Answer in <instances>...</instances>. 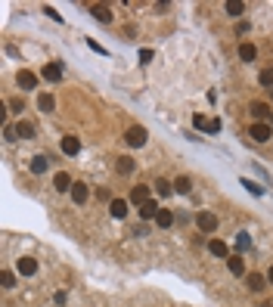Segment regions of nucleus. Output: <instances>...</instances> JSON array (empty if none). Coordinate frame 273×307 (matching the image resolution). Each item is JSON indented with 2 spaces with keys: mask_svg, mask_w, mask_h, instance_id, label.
<instances>
[{
  "mask_svg": "<svg viewBox=\"0 0 273 307\" xmlns=\"http://www.w3.org/2000/svg\"><path fill=\"white\" fill-rule=\"evenodd\" d=\"M146 140H149V131H146V127H140V124L127 127V134H124V143H127L130 149H140V146H146Z\"/></svg>",
  "mask_w": 273,
  "mask_h": 307,
  "instance_id": "nucleus-1",
  "label": "nucleus"
},
{
  "mask_svg": "<svg viewBox=\"0 0 273 307\" xmlns=\"http://www.w3.org/2000/svg\"><path fill=\"white\" fill-rule=\"evenodd\" d=\"M196 227L205 233V236H211L218 227H220V220H218V214L215 211H199V217H196Z\"/></svg>",
  "mask_w": 273,
  "mask_h": 307,
  "instance_id": "nucleus-2",
  "label": "nucleus"
},
{
  "mask_svg": "<svg viewBox=\"0 0 273 307\" xmlns=\"http://www.w3.org/2000/svg\"><path fill=\"white\" fill-rule=\"evenodd\" d=\"M248 137H252L255 143H267V140L273 137V127L267 121H255L252 127H248Z\"/></svg>",
  "mask_w": 273,
  "mask_h": 307,
  "instance_id": "nucleus-3",
  "label": "nucleus"
},
{
  "mask_svg": "<svg viewBox=\"0 0 273 307\" xmlns=\"http://www.w3.org/2000/svg\"><path fill=\"white\" fill-rule=\"evenodd\" d=\"M16 273L19 276H34V273H38V261H34V257H19V261H16Z\"/></svg>",
  "mask_w": 273,
  "mask_h": 307,
  "instance_id": "nucleus-4",
  "label": "nucleus"
},
{
  "mask_svg": "<svg viewBox=\"0 0 273 307\" xmlns=\"http://www.w3.org/2000/svg\"><path fill=\"white\" fill-rule=\"evenodd\" d=\"M127 199H112V202H109V214L115 217V220H124L127 217Z\"/></svg>",
  "mask_w": 273,
  "mask_h": 307,
  "instance_id": "nucleus-5",
  "label": "nucleus"
},
{
  "mask_svg": "<svg viewBox=\"0 0 273 307\" xmlns=\"http://www.w3.org/2000/svg\"><path fill=\"white\" fill-rule=\"evenodd\" d=\"M16 81H19V87H22V90H34V87H38V75L28 72V68H22V72L16 75Z\"/></svg>",
  "mask_w": 273,
  "mask_h": 307,
  "instance_id": "nucleus-6",
  "label": "nucleus"
},
{
  "mask_svg": "<svg viewBox=\"0 0 273 307\" xmlns=\"http://www.w3.org/2000/svg\"><path fill=\"white\" fill-rule=\"evenodd\" d=\"M149 199H152V196H149V186H134V190H130V199H127V202H134V205L143 208Z\"/></svg>",
  "mask_w": 273,
  "mask_h": 307,
  "instance_id": "nucleus-7",
  "label": "nucleus"
},
{
  "mask_svg": "<svg viewBox=\"0 0 273 307\" xmlns=\"http://www.w3.org/2000/svg\"><path fill=\"white\" fill-rule=\"evenodd\" d=\"M245 282H248V289H252V292H264L267 289V273H248Z\"/></svg>",
  "mask_w": 273,
  "mask_h": 307,
  "instance_id": "nucleus-8",
  "label": "nucleus"
},
{
  "mask_svg": "<svg viewBox=\"0 0 273 307\" xmlns=\"http://www.w3.org/2000/svg\"><path fill=\"white\" fill-rule=\"evenodd\" d=\"M41 75H44L47 81H62V62H47Z\"/></svg>",
  "mask_w": 273,
  "mask_h": 307,
  "instance_id": "nucleus-9",
  "label": "nucleus"
},
{
  "mask_svg": "<svg viewBox=\"0 0 273 307\" xmlns=\"http://www.w3.org/2000/svg\"><path fill=\"white\" fill-rule=\"evenodd\" d=\"M53 186H56L59 193H72V186H75V183H72V177H68L65 171H59V174L53 177Z\"/></svg>",
  "mask_w": 273,
  "mask_h": 307,
  "instance_id": "nucleus-10",
  "label": "nucleus"
},
{
  "mask_svg": "<svg viewBox=\"0 0 273 307\" xmlns=\"http://www.w3.org/2000/svg\"><path fill=\"white\" fill-rule=\"evenodd\" d=\"M208 252L215 255V257H230V245L223 242V239H211L208 242Z\"/></svg>",
  "mask_w": 273,
  "mask_h": 307,
  "instance_id": "nucleus-11",
  "label": "nucleus"
},
{
  "mask_svg": "<svg viewBox=\"0 0 273 307\" xmlns=\"http://www.w3.org/2000/svg\"><path fill=\"white\" fill-rule=\"evenodd\" d=\"M159 211H162V208H159V202H156V199H149V202L140 208V217H143V220H156V217H159Z\"/></svg>",
  "mask_w": 273,
  "mask_h": 307,
  "instance_id": "nucleus-12",
  "label": "nucleus"
},
{
  "mask_svg": "<svg viewBox=\"0 0 273 307\" xmlns=\"http://www.w3.org/2000/svg\"><path fill=\"white\" fill-rule=\"evenodd\" d=\"M62 152H65V155H78V152H81V140L72 137V134L62 137Z\"/></svg>",
  "mask_w": 273,
  "mask_h": 307,
  "instance_id": "nucleus-13",
  "label": "nucleus"
},
{
  "mask_svg": "<svg viewBox=\"0 0 273 307\" xmlns=\"http://www.w3.org/2000/svg\"><path fill=\"white\" fill-rule=\"evenodd\" d=\"M87 196H90L87 183H75V186H72V202H75V205H84V202H87Z\"/></svg>",
  "mask_w": 273,
  "mask_h": 307,
  "instance_id": "nucleus-14",
  "label": "nucleus"
},
{
  "mask_svg": "<svg viewBox=\"0 0 273 307\" xmlns=\"http://www.w3.org/2000/svg\"><path fill=\"white\" fill-rule=\"evenodd\" d=\"M227 264H230V273H233V276H245V261H242L239 255H230Z\"/></svg>",
  "mask_w": 273,
  "mask_h": 307,
  "instance_id": "nucleus-15",
  "label": "nucleus"
},
{
  "mask_svg": "<svg viewBox=\"0 0 273 307\" xmlns=\"http://www.w3.org/2000/svg\"><path fill=\"white\" fill-rule=\"evenodd\" d=\"M90 16L100 19V22H112V9L106 6V3H97V6H90Z\"/></svg>",
  "mask_w": 273,
  "mask_h": 307,
  "instance_id": "nucleus-16",
  "label": "nucleus"
},
{
  "mask_svg": "<svg viewBox=\"0 0 273 307\" xmlns=\"http://www.w3.org/2000/svg\"><path fill=\"white\" fill-rule=\"evenodd\" d=\"M50 168V155H34L31 158V174H47Z\"/></svg>",
  "mask_w": 273,
  "mask_h": 307,
  "instance_id": "nucleus-17",
  "label": "nucleus"
},
{
  "mask_svg": "<svg viewBox=\"0 0 273 307\" xmlns=\"http://www.w3.org/2000/svg\"><path fill=\"white\" fill-rule=\"evenodd\" d=\"M252 115L258 118V121H264V118H273V109L267 102H252Z\"/></svg>",
  "mask_w": 273,
  "mask_h": 307,
  "instance_id": "nucleus-18",
  "label": "nucleus"
},
{
  "mask_svg": "<svg viewBox=\"0 0 273 307\" xmlns=\"http://www.w3.org/2000/svg\"><path fill=\"white\" fill-rule=\"evenodd\" d=\"M255 56H258L255 44H239V59L242 62H255Z\"/></svg>",
  "mask_w": 273,
  "mask_h": 307,
  "instance_id": "nucleus-19",
  "label": "nucleus"
},
{
  "mask_svg": "<svg viewBox=\"0 0 273 307\" xmlns=\"http://www.w3.org/2000/svg\"><path fill=\"white\" fill-rule=\"evenodd\" d=\"M19 137H22V140H31V137H34V124L19 121V124H16V140H19Z\"/></svg>",
  "mask_w": 273,
  "mask_h": 307,
  "instance_id": "nucleus-20",
  "label": "nucleus"
},
{
  "mask_svg": "<svg viewBox=\"0 0 273 307\" xmlns=\"http://www.w3.org/2000/svg\"><path fill=\"white\" fill-rule=\"evenodd\" d=\"M134 168H137V164H134V158H130V155H121V158H118V164H115L118 174H130Z\"/></svg>",
  "mask_w": 273,
  "mask_h": 307,
  "instance_id": "nucleus-21",
  "label": "nucleus"
},
{
  "mask_svg": "<svg viewBox=\"0 0 273 307\" xmlns=\"http://www.w3.org/2000/svg\"><path fill=\"white\" fill-rule=\"evenodd\" d=\"M156 223H159L162 230H168L171 223H174V211H168V208H162V211H159V217H156Z\"/></svg>",
  "mask_w": 273,
  "mask_h": 307,
  "instance_id": "nucleus-22",
  "label": "nucleus"
},
{
  "mask_svg": "<svg viewBox=\"0 0 273 307\" xmlns=\"http://www.w3.org/2000/svg\"><path fill=\"white\" fill-rule=\"evenodd\" d=\"M38 109L41 112H53L56 109V100L50 97V93H41V97H38Z\"/></svg>",
  "mask_w": 273,
  "mask_h": 307,
  "instance_id": "nucleus-23",
  "label": "nucleus"
},
{
  "mask_svg": "<svg viewBox=\"0 0 273 307\" xmlns=\"http://www.w3.org/2000/svg\"><path fill=\"white\" fill-rule=\"evenodd\" d=\"M174 190L186 196L189 190H193V180H189V177H186V174H180V177H177V180H174Z\"/></svg>",
  "mask_w": 273,
  "mask_h": 307,
  "instance_id": "nucleus-24",
  "label": "nucleus"
},
{
  "mask_svg": "<svg viewBox=\"0 0 273 307\" xmlns=\"http://www.w3.org/2000/svg\"><path fill=\"white\" fill-rule=\"evenodd\" d=\"M223 9H227L230 16H242V13H245V3H239V0H230V3L223 6Z\"/></svg>",
  "mask_w": 273,
  "mask_h": 307,
  "instance_id": "nucleus-25",
  "label": "nucleus"
},
{
  "mask_svg": "<svg viewBox=\"0 0 273 307\" xmlns=\"http://www.w3.org/2000/svg\"><path fill=\"white\" fill-rule=\"evenodd\" d=\"M208 121H211V118H205V115H193V127H196V131H205L208 134Z\"/></svg>",
  "mask_w": 273,
  "mask_h": 307,
  "instance_id": "nucleus-26",
  "label": "nucleus"
},
{
  "mask_svg": "<svg viewBox=\"0 0 273 307\" xmlns=\"http://www.w3.org/2000/svg\"><path fill=\"white\" fill-rule=\"evenodd\" d=\"M248 245H252V236H248V233L242 230L239 236H236V249H239V252H242V249H248Z\"/></svg>",
  "mask_w": 273,
  "mask_h": 307,
  "instance_id": "nucleus-27",
  "label": "nucleus"
},
{
  "mask_svg": "<svg viewBox=\"0 0 273 307\" xmlns=\"http://www.w3.org/2000/svg\"><path fill=\"white\" fill-rule=\"evenodd\" d=\"M0 282H3V289H13L16 286V276L9 273V270H3V273H0Z\"/></svg>",
  "mask_w": 273,
  "mask_h": 307,
  "instance_id": "nucleus-28",
  "label": "nucleus"
},
{
  "mask_svg": "<svg viewBox=\"0 0 273 307\" xmlns=\"http://www.w3.org/2000/svg\"><path fill=\"white\" fill-rule=\"evenodd\" d=\"M171 190H174V183H168V180H159V183H156V193H159V196H168Z\"/></svg>",
  "mask_w": 273,
  "mask_h": 307,
  "instance_id": "nucleus-29",
  "label": "nucleus"
},
{
  "mask_svg": "<svg viewBox=\"0 0 273 307\" xmlns=\"http://www.w3.org/2000/svg\"><path fill=\"white\" fill-rule=\"evenodd\" d=\"M261 84H264V87L273 84V68H264V72H261Z\"/></svg>",
  "mask_w": 273,
  "mask_h": 307,
  "instance_id": "nucleus-30",
  "label": "nucleus"
},
{
  "mask_svg": "<svg viewBox=\"0 0 273 307\" xmlns=\"http://www.w3.org/2000/svg\"><path fill=\"white\" fill-rule=\"evenodd\" d=\"M242 186H248V193H252V196H261V193H264V190H261L258 183H252V180H242Z\"/></svg>",
  "mask_w": 273,
  "mask_h": 307,
  "instance_id": "nucleus-31",
  "label": "nucleus"
},
{
  "mask_svg": "<svg viewBox=\"0 0 273 307\" xmlns=\"http://www.w3.org/2000/svg\"><path fill=\"white\" fill-rule=\"evenodd\" d=\"M208 134H220V118H211L208 121Z\"/></svg>",
  "mask_w": 273,
  "mask_h": 307,
  "instance_id": "nucleus-32",
  "label": "nucleus"
},
{
  "mask_svg": "<svg viewBox=\"0 0 273 307\" xmlns=\"http://www.w3.org/2000/svg\"><path fill=\"white\" fill-rule=\"evenodd\" d=\"M149 59H152V50H149V47H143V50H140V62H143V65H146V62H149Z\"/></svg>",
  "mask_w": 273,
  "mask_h": 307,
  "instance_id": "nucleus-33",
  "label": "nucleus"
},
{
  "mask_svg": "<svg viewBox=\"0 0 273 307\" xmlns=\"http://www.w3.org/2000/svg\"><path fill=\"white\" fill-rule=\"evenodd\" d=\"M9 109H13V112H22V109H25V102H22V100H9Z\"/></svg>",
  "mask_w": 273,
  "mask_h": 307,
  "instance_id": "nucleus-34",
  "label": "nucleus"
},
{
  "mask_svg": "<svg viewBox=\"0 0 273 307\" xmlns=\"http://www.w3.org/2000/svg\"><path fill=\"white\" fill-rule=\"evenodd\" d=\"M44 13H47V16H50L53 22H62V16H59V13H56V9H53V6H47V9H44Z\"/></svg>",
  "mask_w": 273,
  "mask_h": 307,
  "instance_id": "nucleus-35",
  "label": "nucleus"
},
{
  "mask_svg": "<svg viewBox=\"0 0 273 307\" xmlns=\"http://www.w3.org/2000/svg\"><path fill=\"white\" fill-rule=\"evenodd\" d=\"M267 282H270V286H273V267L267 270Z\"/></svg>",
  "mask_w": 273,
  "mask_h": 307,
  "instance_id": "nucleus-36",
  "label": "nucleus"
},
{
  "mask_svg": "<svg viewBox=\"0 0 273 307\" xmlns=\"http://www.w3.org/2000/svg\"><path fill=\"white\" fill-rule=\"evenodd\" d=\"M270 127H273V118H270Z\"/></svg>",
  "mask_w": 273,
  "mask_h": 307,
  "instance_id": "nucleus-37",
  "label": "nucleus"
},
{
  "mask_svg": "<svg viewBox=\"0 0 273 307\" xmlns=\"http://www.w3.org/2000/svg\"><path fill=\"white\" fill-rule=\"evenodd\" d=\"M270 97H273V93H270Z\"/></svg>",
  "mask_w": 273,
  "mask_h": 307,
  "instance_id": "nucleus-38",
  "label": "nucleus"
}]
</instances>
